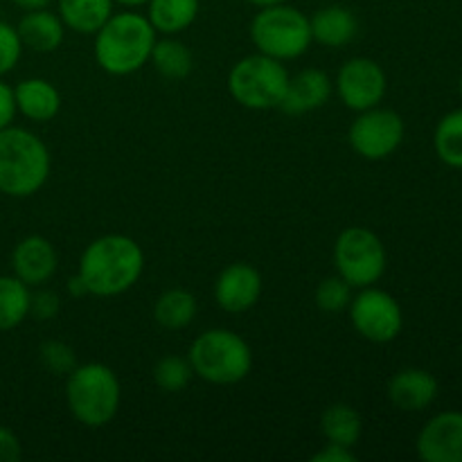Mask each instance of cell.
Returning a JSON list of instances; mask_svg holds the SVG:
<instances>
[{"mask_svg": "<svg viewBox=\"0 0 462 462\" xmlns=\"http://www.w3.org/2000/svg\"><path fill=\"white\" fill-rule=\"evenodd\" d=\"M352 296H355L352 284H347L341 275H329L316 287L314 300L319 310L328 311V314H338V311H346L350 307Z\"/></svg>", "mask_w": 462, "mask_h": 462, "instance_id": "obj_28", "label": "cell"}, {"mask_svg": "<svg viewBox=\"0 0 462 462\" xmlns=\"http://www.w3.org/2000/svg\"><path fill=\"white\" fill-rule=\"evenodd\" d=\"M386 393L395 409L404 411V413H420L438 400L440 383L429 370L404 368L393 374Z\"/></svg>", "mask_w": 462, "mask_h": 462, "instance_id": "obj_15", "label": "cell"}, {"mask_svg": "<svg viewBox=\"0 0 462 462\" xmlns=\"http://www.w3.org/2000/svg\"><path fill=\"white\" fill-rule=\"evenodd\" d=\"M338 99L346 104L350 111L361 113L368 108L379 106L386 97L388 77L383 68L370 57L347 59L338 68L337 81H334Z\"/></svg>", "mask_w": 462, "mask_h": 462, "instance_id": "obj_11", "label": "cell"}, {"mask_svg": "<svg viewBox=\"0 0 462 462\" xmlns=\"http://www.w3.org/2000/svg\"><path fill=\"white\" fill-rule=\"evenodd\" d=\"M264 291L262 273L253 264L235 262L228 264L215 282V300L226 314H244L260 302Z\"/></svg>", "mask_w": 462, "mask_h": 462, "instance_id": "obj_12", "label": "cell"}, {"mask_svg": "<svg viewBox=\"0 0 462 462\" xmlns=\"http://www.w3.org/2000/svg\"><path fill=\"white\" fill-rule=\"evenodd\" d=\"M347 311H350V323L356 334L374 346L393 343L404 328V311L397 298L374 284L356 289Z\"/></svg>", "mask_w": 462, "mask_h": 462, "instance_id": "obj_9", "label": "cell"}, {"mask_svg": "<svg viewBox=\"0 0 462 462\" xmlns=\"http://www.w3.org/2000/svg\"><path fill=\"white\" fill-rule=\"evenodd\" d=\"M433 149L447 167L462 170V108L449 111L438 122Z\"/></svg>", "mask_w": 462, "mask_h": 462, "instance_id": "obj_26", "label": "cell"}, {"mask_svg": "<svg viewBox=\"0 0 462 462\" xmlns=\"http://www.w3.org/2000/svg\"><path fill=\"white\" fill-rule=\"evenodd\" d=\"M113 3L122 5V7H126V9H135V7H143V5H147V0H113Z\"/></svg>", "mask_w": 462, "mask_h": 462, "instance_id": "obj_37", "label": "cell"}, {"mask_svg": "<svg viewBox=\"0 0 462 462\" xmlns=\"http://www.w3.org/2000/svg\"><path fill=\"white\" fill-rule=\"evenodd\" d=\"M404 134L406 126L400 113L379 104L355 117L347 129V143L365 161H386L404 143Z\"/></svg>", "mask_w": 462, "mask_h": 462, "instance_id": "obj_10", "label": "cell"}, {"mask_svg": "<svg viewBox=\"0 0 462 462\" xmlns=\"http://www.w3.org/2000/svg\"><path fill=\"white\" fill-rule=\"evenodd\" d=\"M188 359L194 377L215 386L244 382L253 370V350L246 338L226 328L206 329L189 346Z\"/></svg>", "mask_w": 462, "mask_h": 462, "instance_id": "obj_5", "label": "cell"}, {"mask_svg": "<svg viewBox=\"0 0 462 462\" xmlns=\"http://www.w3.org/2000/svg\"><path fill=\"white\" fill-rule=\"evenodd\" d=\"M32 289L16 275H0V332L23 325L30 316Z\"/></svg>", "mask_w": 462, "mask_h": 462, "instance_id": "obj_25", "label": "cell"}, {"mask_svg": "<svg viewBox=\"0 0 462 462\" xmlns=\"http://www.w3.org/2000/svg\"><path fill=\"white\" fill-rule=\"evenodd\" d=\"M311 41L325 48H346L359 34V21L355 12L343 5H328L310 18Z\"/></svg>", "mask_w": 462, "mask_h": 462, "instance_id": "obj_18", "label": "cell"}, {"mask_svg": "<svg viewBox=\"0 0 462 462\" xmlns=\"http://www.w3.org/2000/svg\"><path fill=\"white\" fill-rule=\"evenodd\" d=\"M113 0H57V14L66 30L93 36L113 16Z\"/></svg>", "mask_w": 462, "mask_h": 462, "instance_id": "obj_21", "label": "cell"}, {"mask_svg": "<svg viewBox=\"0 0 462 462\" xmlns=\"http://www.w3.org/2000/svg\"><path fill=\"white\" fill-rule=\"evenodd\" d=\"M199 311V302L192 291L188 289H167L158 296L156 305H153V319L161 328L171 329H185L192 325L194 316Z\"/></svg>", "mask_w": 462, "mask_h": 462, "instance_id": "obj_23", "label": "cell"}, {"mask_svg": "<svg viewBox=\"0 0 462 462\" xmlns=\"http://www.w3.org/2000/svg\"><path fill=\"white\" fill-rule=\"evenodd\" d=\"M201 9V0H147V14L152 27L161 36H179L194 25Z\"/></svg>", "mask_w": 462, "mask_h": 462, "instance_id": "obj_20", "label": "cell"}, {"mask_svg": "<svg viewBox=\"0 0 462 462\" xmlns=\"http://www.w3.org/2000/svg\"><path fill=\"white\" fill-rule=\"evenodd\" d=\"M21 54H23V43L16 27L0 21V79H3L5 75H9V72L18 66Z\"/></svg>", "mask_w": 462, "mask_h": 462, "instance_id": "obj_30", "label": "cell"}, {"mask_svg": "<svg viewBox=\"0 0 462 462\" xmlns=\"http://www.w3.org/2000/svg\"><path fill=\"white\" fill-rule=\"evenodd\" d=\"M334 93V81L329 79L328 72L319 68H305V70L289 75L287 93H284L280 111L287 116H302L316 108L325 106Z\"/></svg>", "mask_w": 462, "mask_h": 462, "instance_id": "obj_16", "label": "cell"}, {"mask_svg": "<svg viewBox=\"0 0 462 462\" xmlns=\"http://www.w3.org/2000/svg\"><path fill=\"white\" fill-rule=\"evenodd\" d=\"M66 402L72 418L88 429L113 422L122 404V383L113 368L90 361L66 374Z\"/></svg>", "mask_w": 462, "mask_h": 462, "instance_id": "obj_4", "label": "cell"}, {"mask_svg": "<svg viewBox=\"0 0 462 462\" xmlns=\"http://www.w3.org/2000/svg\"><path fill=\"white\" fill-rule=\"evenodd\" d=\"M334 269L355 289L373 287L383 278L388 253L379 235L364 226H350L334 242Z\"/></svg>", "mask_w": 462, "mask_h": 462, "instance_id": "obj_8", "label": "cell"}, {"mask_svg": "<svg viewBox=\"0 0 462 462\" xmlns=\"http://www.w3.org/2000/svg\"><path fill=\"white\" fill-rule=\"evenodd\" d=\"M458 88H460V97H462V75H460V84H458Z\"/></svg>", "mask_w": 462, "mask_h": 462, "instance_id": "obj_39", "label": "cell"}, {"mask_svg": "<svg viewBox=\"0 0 462 462\" xmlns=\"http://www.w3.org/2000/svg\"><path fill=\"white\" fill-rule=\"evenodd\" d=\"M144 273V251L129 235H102L81 251L77 275L88 296L116 298L134 289Z\"/></svg>", "mask_w": 462, "mask_h": 462, "instance_id": "obj_1", "label": "cell"}, {"mask_svg": "<svg viewBox=\"0 0 462 462\" xmlns=\"http://www.w3.org/2000/svg\"><path fill=\"white\" fill-rule=\"evenodd\" d=\"M16 99H14V88L0 79V129L9 126L16 117Z\"/></svg>", "mask_w": 462, "mask_h": 462, "instance_id": "obj_34", "label": "cell"}, {"mask_svg": "<svg viewBox=\"0 0 462 462\" xmlns=\"http://www.w3.org/2000/svg\"><path fill=\"white\" fill-rule=\"evenodd\" d=\"M93 36L95 61L111 77H129L147 66L158 39L149 18L134 9L113 12Z\"/></svg>", "mask_w": 462, "mask_h": 462, "instance_id": "obj_2", "label": "cell"}, {"mask_svg": "<svg viewBox=\"0 0 462 462\" xmlns=\"http://www.w3.org/2000/svg\"><path fill=\"white\" fill-rule=\"evenodd\" d=\"M23 458V445L12 429L0 424V462H18Z\"/></svg>", "mask_w": 462, "mask_h": 462, "instance_id": "obj_32", "label": "cell"}, {"mask_svg": "<svg viewBox=\"0 0 462 462\" xmlns=\"http://www.w3.org/2000/svg\"><path fill=\"white\" fill-rule=\"evenodd\" d=\"M320 433L328 442L355 449L364 433V420L350 404H332L320 415Z\"/></svg>", "mask_w": 462, "mask_h": 462, "instance_id": "obj_24", "label": "cell"}, {"mask_svg": "<svg viewBox=\"0 0 462 462\" xmlns=\"http://www.w3.org/2000/svg\"><path fill=\"white\" fill-rule=\"evenodd\" d=\"M16 111L32 122H50L61 111V93L52 81L30 77L14 86Z\"/></svg>", "mask_w": 462, "mask_h": 462, "instance_id": "obj_17", "label": "cell"}, {"mask_svg": "<svg viewBox=\"0 0 462 462\" xmlns=\"http://www.w3.org/2000/svg\"><path fill=\"white\" fill-rule=\"evenodd\" d=\"M18 36H21L23 48H30L34 52L48 54L61 48L66 39V25L59 18V14L48 9H34L25 12L16 25Z\"/></svg>", "mask_w": 462, "mask_h": 462, "instance_id": "obj_19", "label": "cell"}, {"mask_svg": "<svg viewBox=\"0 0 462 462\" xmlns=\"http://www.w3.org/2000/svg\"><path fill=\"white\" fill-rule=\"evenodd\" d=\"M59 311H61V298L52 289L36 287V291H32L30 300V316L36 320H52L57 319Z\"/></svg>", "mask_w": 462, "mask_h": 462, "instance_id": "obj_31", "label": "cell"}, {"mask_svg": "<svg viewBox=\"0 0 462 462\" xmlns=\"http://www.w3.org/2000/svg\"><path fill=\"white\" fill-rule=\"evenodd\" d=\"M68 293H70L72 298H84V296H88V291H86V284L81 282V278L79 275H72L70 278V282H68Z\"/></svg>", "mask_w": 462, "mask_h": 462, "instance_id": "obj_36", "label": "cell"}, {"mask_svg": "<svg viewBox=\"0 0 462 462\" xmlns=\"http://www.w3.org/2000/svg\"><path fill=\"white\" fill-rule=\"evenodd\" d=\"M52 156L43 140L23 126L0 129V194L34 197L50 179Z\"/></svg>", "mask_w": 462, "mask_h": 462, "instance_id": "obj_3", "label": "cell"}, {"mask_svg": "<svg viewBox=\"0 0 462 462\" xmlns=\"http://www.w3.org/2000/svg\"><path fill=\"white\" fill-rule=\"evenodd\" d=\"M39 359L43 364V368L52 374H63L72 373V368L77 365V355L68 343L63 341H43L39 347Z\"/></svg>", "mask_w": 462, "mask_h": 462, "instance_id": "obj_29", "label": "cell"}, {"mask_svg": "<svg viewBox=\"0 0 462 462\" xmlns=\"http://www.w3.org/2000/svg\"><path fill=\"white\" fill-rule=\"evenodd\" d=\"M356 454L352 451V447L334 445V442H328L323 449L316 451L311 456V462H355Z\"/></svg>", "mask_w": 462, "mask_h": 462, "instance_id": "obj_33", "label": "cell"}, {"mask_svg": "<svg viewBox=\"0 0 462 462\" xmlns=\"http://www.w3.org/2000/svg\"><path fill=\"white\" fill-rule=\"evenodd\" d=\"M246 3L255 5L257 9L262 7H271V5H280V3H287V0H246Z\"/></svg>", "mask_w": 462, "mask_h": 462, "instance_id": "obj_38", "label": "cell"}, {"mask_svg": "<svg viewBox=\"0 0 462 462\" xmlns=\"http://www.w3.org/2000/svg\"><path fill=\"white\" fill-rule=\"evenodd\" d=\"M12 3L23 12H34V9H48L54 0H12Z\"/></svg>", "mask_w": 462, "mask_h": 462, "instance_id": "obj_35", "label": "cell"}, {"mask_svg": "<svg viewBox=\"0 0 462 462\" xmlns=\"http://www.w3.org/2000/svg\"><path fill=\"white\" fill-rule=\"evenodd\" d=\"M289 72L282 61L255 52L239 59L228 72V93L239 106L251 111L280 108L287 93Z\"/></svg>", "mask_w": 462, "mask_h": 462, "instance_id": "obj_7", "label": "cell"}, {"mask_svg": "<svg viewBox=\"0 0 462 462\" xmlns=\"http://www.w3.org/2000/svg\"><path fill=\"white\" fill-rule=\"evenodd\" d=\"M194 377L192 364L188 356L167 355L158 359L153 365V383L161 388L162 393H180L189 386Z\"/></svg>", "mask_w": 462, "mask_h": 462, "instance_id": "obj_27", "label": "cell"}, {"mask_svg": "<svg viewBox=\"0 0 462 462\" xmlns=\"http://www.w3.org/2000/svg\"><path fill=\"white\" fill-rule=\"evenodd\" d=\"M149 63L156 68V72H161L165 79L180 81L185 77H189V72L194 70V54L188 45L183 43L176 36H162L156 39L152 50V57Z\"/></svg>", "mask_w": 462, "mask_h": 462, "instance_id": "obj_22", "label": "cell"}, {"mask_svg": "<svg viewBox=\"0 0 462 462\" xmlns=\"http://www.w3.org/2000/svg\"><path fill=\"white\" fill-rule=\"evenodd\" d=\"M251 41L257 52L278 61H293L310 50V16L287 3L262 7L251 21Z\"/></svg>", "mask_w": 462, "mask_h": 462, "instance_id": "obj_6", "label": "cell"}, {"mask_svg": "<svg viewBox=\"0 0 462 462\" xmlns=\"http://www.w3.org/2000/svg\"><path fill=\"white\" fill-rule=\"evenodd\" d=\"M415 451L424 462H462L460 411H442L433 415L418 433Z\"/></svg>", "mask_w": 462, "mask_h": 462, "instance_id": "obj_13", "label": "cell"}, {"mask_svg": "<svg viewBox=\"0 0 462 462\" xmlns=\"http://www.w3.org/2000/svg\"><path fill=\"white\" fill-rule=\"evenodd\" d=\"M59 253L43 235H27L14 246L12 271L30 289L43 287L57 275Z\"/></svg>", "mask_w": 462, "mask_h": 462, "instance_id": "obj_14", "label": "cell"}]
</instances>
